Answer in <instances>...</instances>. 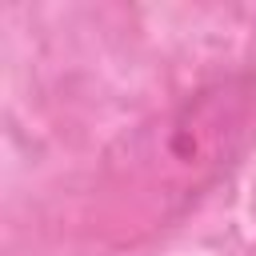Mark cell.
<instances>
[{
  "instance_id": "1",
  "label": "cell",
  "mask_w": 256,
  "mask_h": 256,
  "mask_svg": "<svg viewBox=\"0 0 256 256\" xmlns=\"http://www.w3.org/2000/svg\"><path fill=\"white\" fill-rule=\"evenodd\" d=\"M256 140V80L224 76L140 124L108 156L116 224L156 228L212 192Z\"/></svg>"
}]
</instances>
